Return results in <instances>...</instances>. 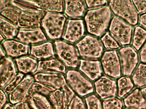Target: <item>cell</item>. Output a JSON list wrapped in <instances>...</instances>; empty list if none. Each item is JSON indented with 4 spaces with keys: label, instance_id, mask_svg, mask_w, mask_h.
I'll return each mask as SVG.
<instances>
[{
    "label": "cell",
    "instance_id": "6da1fadb",
    "mask_svg": "<svg viewBox=\"0 0 146 109\" xmlns=\"http://www.w3.org/2000/svg\"><path fill=\"white\" fill-rule=\"evenodd\" d=\"M10 3L21 10L17 29L22 30H34L40 28L45 11L24 1H10Z\"/></svg>",
    "mask_w": 146,
    "mask_h": 109
},
{
    "label": "cell",
    "instance_id": "7a4b0ae2",
    "mask_svg": "<svg viewBox=\"0 0 146 109\" xmlns=\"http://www.w3.org/2000/svg\"><path fill=\"white\" fill-rule=\"evenodd\" d=\"M111 18L109 7L89 10L84 17L88 32L94 35H101L107 28Z\"/></svg>",
    "mask_w": 146,
    "mask_h": 109
},
{
    "label": "cell",
    "instance_id": "3957f363",
    "mask_svg": "<svg viewBox=\"0 0 146 109\" xmlns=\"http://www.w3.org/2000/svg\"><path fill=\"white\" fill-rule=\"evenodd\" d=\"M66 17L60 13H46L41 21V25L47 35L52 40H57L63 35Z\"/></svg>",
    "mask_w": 146,
    "mask_h": 109
},
{
    "label": "cell",
    "instance_id": "277c9868",
    "mask_svg": "<svg viewBox=\"0 0 146 109\" xmlns=\"http://www.w3.org/2000/svg\"><path fill=\"white\" fill-rule=\"evenodd\" d=\"M109 5L116 15L125 20L131 25L138 22V13L131 1H110Z\"/></svg>",
    "mask_w": 146,
    "mask_h": 109
},
{
    "label": "cell",
    "instance_id": "5b68a950",
    "mask_svg": "<svg viewBox=\"0 0 146 109\" xmlns=\"http://www.w3.org/2000/svg\"><path fill=\"white\" fill-rule=\"evenodd\" d=\"M56 53L65 65L72 68L78 66L80 60L77 49L72 44L63 41L55 42Z\"/></svg>",
    "mask_w": 146,
    "mask_h": 109
},
{
    "label": "cell",
    "instance_id": "8992f818",
    "mask_svg": "<svg viewBox=\"0 0 146 109\" xmlns=\"http://www.w3.org/2000/svg\"><path fill=\"white\" fill-rule=\"evenodd\" d=\"M66 79L72 89L80 96H86L94 91V87L91 82L77 71H68L66 74Z\"/></svg>",
    "mask_w": 146,
    "mask_h": 109
},
{
    "label": "cell",
    "instance_id": "52a82bcc",
    "mask_svg": "<svg viewBox=\"0 0 146 109\" xmlns=\"http://www.w3.org/2000/svg\"><path fill=\"white\" fill-rule=\"evenodd\" d=\"M82 57L88 58H97L101 56L103 47L97 38L86 35L76 44Z\"/></svg>",
    "mask_w": 146,
    "mask_h": 109
},
{
    "label": "cell",
    "instance_id": "ba28073f",
    "mask_svg": "<svg viewBox=\"0 0 146 109\" xmlns=\"http://www.w3.org/2000/svg\"><path fill=\"white\" fill-rule=\"evenodd\" d=\"M111 35L122 45L130 43L132 28L117 17H113L109 27Z\"/></svg>",
    "mask_w": 146,
    "mask_h": 109
},
{
    "label": "cell",
    "instance_id": "9c48e42d",
    "mask_svg": "<svg viewBox=\"0 0 146 109\" xmlns=\"http://www.w3.org/2000/svg\"><path fill=\"white\" fill-rule=\"evenodd\" d=\"M75 94L67 84L61 89H56L49 96L54 109H68Z\"/></svg>",
    "mask_w": 146,
    "mask_h": 109
},
{
    "label": "cell",
    "instance_id": "30bf717a",
    "mask_svg": "<svg viewBox=\"0 0 146 109\" xmlns=\"http://www.w3.org/2000/svg\"><path fill=\"white\" fill-rule=\"evenodd\" d=\"M34 75L35 81L51 86L56 89H61L67 85L65 77L60 72H36Z\"/></svg>",
    "mask_w": 146,
    "mask_h": 109
},
{
    "label": "cell",
    "instance_id": "8fae6325",
    "mask_svg": "<svg viewBox=\"0 0 146 109\" xmlns=\"http://www.w3.org/2000/svg\"><path fill=\"white\" fill-rule=\"evenodd\" d=\"M34 81V77L31 75H27L25 77L16 88L9 94L10 103L15 105L25 101Z\"/></svg>",
    "mask_w": 146,
    "mask_h": 109
},
{
    "label": "cell",
    "instance_id": "7c38bea8",
    "mask_svg": "<svg viewBox=\"0 0 146 109\" xmlns=\"http://www.w3.org/2000/svg\"><path fill=\"white\" fill-rule=\"evenodd\" d=\"M104 73L111 77H117L121 75V67L117 54L115 51L105 52L101 59Z\"/></svg>",
    "mask_w": 146,
    "mask_h": 109
},
{
    "label": "cell",
    "instance_id": "4fadbf2b",
    "mask_svg": "<svg viewBox=\"0 0 146 109\" xmlns=\"http://www.w3.org/2000/svg\"><path fill=\"white\" fill-rule=\"evenodd\" d=\"M123 73L130 75L138 62V55L135 49L131 47H123L119 50Z\"/></svg>",
    "mask_w": 146,
    "mask_h": 109
},
{
    "label": "cell",
    "instance_id": "5bb4252c",
    "mask_svg": "<svg viewBox=\"0 0 146 109\" xmlns=\"http://www.w3.org/2000/svg\"><path fill=\"white\" fill-rule=\"evenodd\" d=\"M84 33V25L82 20H70L63 38L70 42L76 43L82 37Z\"/></svg>",
    "mask_w": 146,
    "mask_h": 109
},
{
    "label": "cell",
    "instance_id": "9a60e30c",
    "mask_svg": "<svg viewBox=\"0 0 146 109\" xmlns=\"http://www.w3.org/2000/svg\"><path fill=\"white\" fill-rule=\"evenodd\" d=\"M95 87L96 93L102 98L114 96L117 92L116 82L106 76L102 77L95 82Z\"/></svg>",
    "mask_w": 146,
    "mask_h": 109
},
{
    "label": "cell",
    "instance_id": "2e32d148",
    "mask_svg": "<svg viewBox=\"0 0 146 109\" xmlns=\"http://www.w3.org/2000/svg\"><path fill=\"white\" fill-rule=\"evenodd\" d=\"M0 72L1 87L4 88L17 75L15 64L11 59L5 58L1 60Z\"/></svg>",
    "mask_w": 146,
    "mask_h": 109
},
{
    "label": "cell",
    "instance_id": "e0dca14e",
    "mask_svg": "<svg viewBox=\"0 0 146 109\" xmlns=\"http://www.w3.org/2000/svg\"><path fill=\"white\" fill-rule=\"evenodd\" d=\"M17 39L24 43H36L47 41L46 37L40 28L34 30H19L17 35Z\"/></svg>",
    "mask_w": 146,
    "mask_h": 109
},
{
    "label": "cell",
    "instance_id": "ac0fdd59",
    "mask_svg": "<svg viewBox=\"0 0 146 109\" xmlns=\"http://www.w3.org/2000/svg\"><path fill=\"white\" fill-rule=\"evenodd\" d=\"M7 55L18 57L28 54L29 48L27 44L15 40H7L2 43Z\"/></svg>",
    "mask_w": 146,
    "mask_h": 109
},
{
    "label": "cell",
    "instance_id": "d6986e66",
    "mask_svg": "<svg viewBox=\"0 0 146 109\" xmlns=\"http://www.w3.org/2000/svg\"><path fill=\"white\" fill-rule=\"evenodd\" d=\"M79 70L90 80L98 78L101 75L100 64L98 60H80Z\"/></svg>",
    "mask_w": 146,
    "mask_h": 109
},
{
    "label": "cell",
    "instance_id": "ffe728a7",
    "mask_svg": "<svg viewBox=\"0 0 146 109\" xmlns=\"http://www.w3.org/2000/svg\"><path fill=\"white\" fill-rule=\"evenodd\" d=\"M49 96L38 93H29L25 101L32 109H54Z\"/></svg>",
    "mask_w": 146,
    "mask_h": 109
},
{
    "label": "cell",
    "instance_id": "44dd1931",
    "mask_svg": "<svg viewBox=\"0 0 146 109\" xmlns=\"http://www.w3.org/2000/svg\"><path fill=\"white\" fill-rule=\"evenodd\" d=\"M125 106L135 109H146V100L140 89H137L124 99Z\"/></svg>",
    "mask_w": 146,
    "mask_h": 109
},
{
    "label": "cell",
    "instance_id": "7402d4cb",
    "mask_svg": "<svg viewBox=\"0 0 146 109\" xmlns=\"http://www.w3.org/2000/svg\"><path fill=\"white\" fill-rule=\"evenodd\" d=\"M51 70L66 73V67L63 62L54 57L38 62L37 72H50Z\"/></svg>",
    "mask_w": 146,
    "mask_h": 109
},
{
    "label": "cell",
    "instance_id": "603a6c76",
    "mask_svg": "<svg viewBox=\"0 0 146 109\" xmlns=\"http://www.w3.org/2000/svg\"><path fill=\"white\" fill-rule=\"evenodd\" d=\"M28 3L44 11L62 12L64 11L63 1H25Z\"/></svg>",
    "mask_w": 146,
    "mask_h": 109
},
{
    "label": "cell",
    "instance_id": "cb8c5ba5",
    "mask_svg": "<svg viewBox=\"0 0 146 109\" xmlns=\"http://www.w3.org/2000/svg\"><path fill=\"white\" fill-rule=\"evenodd\" d=\"M30 54L31 57L38 59H46L52 57L54 55L52 43L47 42L40 45L31 46Z\"/></svg>",
    "mask_w": 146,
    "mask_h": 109
},
{
    "label": "cell",
    "instance_id": "d4e9b609",
    "mask_svg": "<svg viewBox=\"0 0 146 109\" xmlns=\"http://www.w3.org/2000/svg\"><path fill=\"white\" fill-rule=\"evenodd\" d=\"M65 13L71 18H77L83 15L85 10V1H65Z\"/></svg>",
    "mask_w": 146,
    "mask_h": 109
},
{
    "label": "cell",
    "instance_id": "484cf974",
    "mask_svg": "<svg viewBox=\"0 0 146 109\" xmlns=\"http://www.w3.org/2000/svg\"><path fill=\"white\" fill-rule=\"evenodd\" d=\"M18 70L20 72L27 74L37 70L38 64L35 59L30 57H22L15 60Z\"/></svg>",
    "mask_w": 146,
    "mask_h": 109
},
{
    "label": "cell",
    "instance_id": "4316f807",
    "mask_svg": "<svg viewBox=\"0 0 146 109\" xmlns=\"http://www.w3.org/2000/svg\"><path fill=\"white\" fill-rule=\"evenodd\" d=\"M20 13V9L10 3L1 11V15L3 18L16 25L19 20Z\"/></svg>",
    "mask_w": 146,
    "mask_h": 109
},
{
    "label": "cell",
    "instance_id": "83f0119b",
    "mask_svg": "<svg viewBox=\"0 0 146 109\" xmlns=\"http://www.w3.org/2000/svg\"><path fill=\"white\" fill-rule=\"evenodd\" d=\"M0 30L1 35L7 39L13 38L18 32L15 25L2 17L0 18Z\"/></svg>",
    "mask_w": 146,
    "mask_h": 109
},
{
    "label": "cell",
    "instance_id": "f1b7e54d",
    "mask_svg": "<svg viewBox=\"0 0 146 109\" xmlns=\"http://www.w3.org/2000/svg\"><path fill=\"white\" fill-rule=\"evenodd\" d=\"M135 84L139 87L146 85V64L140 63L132 76Z\"/></svg>",
    "mask_w": 146,
    "mask_h": 109
},
{
    "label": "cell",
    "instance_id": "f546056e",
    "mask_svg": "<svg viewBox=\"0 0 146 109\" xmlns=\"http://www.w3.org/2000/svg\"><path fill=\"white\" fill-rule=\"evenodd\" d=\"M119 97L122 98L129 93L133 87L134 84L129 77L123 76L118 80Z\"/></svg>",
    "mask_w": 146,
    "mask_h": 109
},
{
    "label": "cell",
    "instance_id": "4dcf8cb0",
    "mask_svg": "<svg viewBox=\"0 0 146 109\" xmlns=\"http://www.w3.org/2000/svg\"><path fill=\"white\" fill-rule=\"evenodd\" d=\"M146 40V31L141 26H136L134 31L133 47L137 50H139Z\"/></svg>",
    "mask_w": 146,
    "mask_h": 109
},
{
    "label": "cell",
    "instance_id": "1f68e13d",
    "mask_svg": "<svg viewBox=\"0 0 146 109\" xmlns=\"http://www.w3.org/2000/svg\"><path fill=\"white\" fill-rule=\"evenodd\" d=\"M56 89L51 86H48L38 82L34 81L30 89L29 93H38L42 94L46 96H49Z\"/></svg>",
    "mask_w": 146,
    "mask_h": 109
},
{
    "label": "cell",
    "instance_id": "d6a6232c",
    "mask_svg": "<svg viewBox=\"0 0 146 109\" xmlns=\"http://www.w3.org/2000/svg\"><path fill=\"white\" fill-rule=\"evenodd\" d=\"M123 106L122 101L116 97L107 98L103 100V109H122Z\"/></svg>",
    "mask_w": 146,
    "mask_h": 109
},
{
    "label": "cell",
    "instance_id": "836d02e7",
    "mask_svg": "<svg viewBox=\"0 0 146 109\" xmlns=\"http://www.w3.org/2000/svg\"><path fill=\"white\" fill-rule=\"evenodd\" d=\"M84 100L88 109H102L100 101L95 95H88Z\"/></svg>",
    "mask_w": 146,
    "mask_h": 109
},
{
    "label": "cell",
    "instance_id": "e575fe53",
    "mask_svg": "<svg viewBox=\"0 0 146 109\" xmlns=\"http://www.w3.org/2000/svg\"><path fill=\"white\" fill-rule=\"evenodd\" d=\"M24 75L22 73L17 74L13 80L3 88V90L7 94H9L10 93H11L20 83Z\"/></svg>",
    "mask_w": 146,
    "mask_h": 109
},
{
    "label": "cell",
    "instance_id": "d590c367",
    "mask_svg": "<svg viewBox=\"0 0 146 109\" xmlns=\"http://www.w3.org/2000/svg\"><path fill=\"white\" fill-rule=\"evenodd\" d=\"M101 40L105 47L107 49H116L119 47L118 43L110 35L108 32L106 33L102 37Z\"/></svg>",
    "mask_w": 146,
    "mask_h": 109
},
{
    "label": "cell",
    "instance_id": "8d00e7d4",
    "mask_svg": "<svg viewBox=\"0 0 146 109\" xmlns=\"http://www.w3.org/2000/svg\"><path fill=\"white\" fill-rule=\"evenodd\" d=\"M68 109H86L85 104L82 98L75 95L72 100Z\"/></svg>",
    "mask_w": 146,
    "mask_h": 109
},
{
    "label": "cell",
    "instance_id": "74e56055",
    "mask_svg": "<svg viewBox=\"0 0 146 109\" xmlns=\"http://www.w3.org/2000/svg\"><path fill=\"white\" fill-rule=\"evenodd\" d=\"M137 11L140 13L146 12V0L132 1Z\"/></svg>",
    "mask_w": 146,
    "mask_h": 109
},
{
    "label": "cell",
    "instance_id": "f35d334b",
    "mask_svg": "<svg viewBox=\"0 0 146 109\" xmlns=\"http://www.w3.org/2000/svg\"><path fill=\"white\" fill-rule=\"evenodd\" d=\"M106 1H86V5L88 8H94L101 7L106 3Z\"/></svg>",
    "mask_w": 146,
    "mask_h": 109
},
{
    "label": "cell",
    "instance_id": "ab89813d",
    "mask_svg": "<svg viewBox=\"0 0 146 109\" xmlns=\"http://www.w3.org/2000/svg\"><path fill=\"white\" fill-rule=\"evenodd\" d=\"M7 94L4 90L1 89V99H0V102H1V109H2L4 108L7 104Z\"/></svg>",
    "mask_w": 146,
    "mask_h": 109
},
{
    "label": "cell",
    "instance_id": "60d3db41",
    "mask_svg": "<svg viewBox=\"0 0 146 109\" xmlns=\"http://www.w3.org/2000/svg\"><path fill=\"white\" fill-rule=\"evenodd\" d=\"M14 109H32L26 101L14 105Z\"/></svg>",
    "mask_w": 146,
    "mask_h": 109
},
{
    "label": "cell",
    "instance_id": "b9f144b4",
    "mask_svg": "<svg viewBox=\"0 0 146 109\" xmlns=\"http://www.w3.org/2000/svg\"><path fill=\"white\" fill-rule=\"evenodd\" d=\"M140 57L142 62H146V43L140 52Z\"/></svg>",
    "mask_w": 146,
    "mask_h": 109
},
{
    "label": "cell",
    "instance_id": "7bdbcfd3",
    "mask_svg": "<svg viewBox=\"0 0 146 109\" xmlns=\"http://www.w3.org/2000/svg\"><path fill=\"white\" fill-rule=\"evenodd\" d=\"M140 23L142 26L146 28V13L140 16Z\"/></svg>",
    "mask_w": 146,
    "mask_h": 109
},
{
    "label": "cell",
    "instance_id": "ee69618b",
    "mask_svg": "<svg viewBox=\"0 0 146 109\" xmlns=\"http://www.w3.org/2000/svg\"><path fill=\"white\" fill-rule=\"evenodd\" d=\"M10 3V1L1 0V1H0V8H1V11L4 9H5L7 6H8Z\"/></svg>",
    "mask_w": 146,
    "mask_h": 109
},
{
    "label": "cell",
    "instance_id": "f6af8a7d",
    "mask_svg": "<svg viewBox=\"0 0 146 109\" xmlns=\"http://www.w3.org/2000/svg\"><path fill=\"white\" fill-rule=\"evenodd\" d=\"M2 109H14V105L11 103H7Z\"/></svg>",
    "mask_w": 146,
    "mask_h": 109
},
{
    "label": "cell",
    "instance_id": "bcb514c9",
    "mask_svg": "<svg viewBox=\"0 0 146 109\" xmlns=\"http://www.w3.org/2000/svg\"><path fill=\"white\" fill-rule=\"evenodd\" d=\"M5 53L4 52V49H2V47H1V58H2V57H5Z\"/></svg>",
    "mask_w": 146,
    "mask_h": 109
},
{
    "label": "cell",
    "instance_id": "7dc6e473",
    "mask_svg": "<svg viewBox=\"0 0 146 109\" xmlns=\"http://www.w3.org/2000/svg\"><path fill=\"white\" fill-rule=\"evenodd\" d=\"M0 40H1V42L2 43H3L5 41H4V40H5V37H4L1 34V37H0Z\"/></svg>",
    "mask_w": 146,
    "mask_h": 109
},
{
    "label": "cell",
    "instance_id": "c3c4849f",
    "mask_svg": "<svg viewBox=\"0 0 146 109\" xmlns=\"http://www.w3.org/2000/svg\"><path fill=\"white\" fill-rule=\"evenodd\" d=\"M143 91L144 92V93L145 94V95H146V87L144 88L143 89Z\"/></svg>",
    "mask_w": 146,
    "mask_h": 109
}]
</instances>
